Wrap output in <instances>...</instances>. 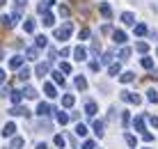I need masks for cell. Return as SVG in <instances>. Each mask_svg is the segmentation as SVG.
I'll list each match as a JSON object with an SVG mask.
<instances>
[{
  "instance_id": "1",
  "label": "cell",
  "mask_w": 158,
  "mask_h": 149,
  "mask_svg": "<svg viewBox=\"0 0 158 149\" xmlns=\"http://www.w3.org/2000/svg\"><path fill=\"white\" fill-rule=\"evenodd\" d=\"M71 32H73V25L71 23H64L62 28H57L53 35H55V39H60V41H67L69 37H71Z\"/></svg>"
},
{
  "instance_id": "2",
  "label": "cell",
  "mask_w": 158,
  "mask_h": 149,
  "mask_svg": "<svg viewBox=\"0 0 158 149\" xmlns=\"http://www.w3.org/2000/svg\"><path fill=\"white\" fill-rule=\"evenodd\" d=\"M122 99H124V101H128V103H135V106L142 101V99L135 94V92H122Z\"/></svg>"
},
{
  "instance_id": "3",
  "label": "cell",
  "mask_w": 158,
  "mask_h": 149,
  "mask_svg": "<svg viewBox=\"0 0 158 149\" xmlns=\"http://www.w3.org/2000/svg\"><path fill=\"white\" fill-rule=\"evenodd\" d=\"M51 113H55V110L48 106V103H39V106H37V115H41V117H46V115H51Z\"/></svg>"
},
{
  "instance_id": "4",
  "label": "cell",
  "mask_w": 158,
  "mask_h": 149,
  "mask_svg": "<svg viewBox=\"0 0 158 149\" xmlns=\"http://www.w3.org/2000/svg\"><path fill=\"white\" fill-rule=\"evenodd\" d=\"M21 67H23V57H21V55H14V57L12 60H9V69H21Z\"/></svg>"
},
{
  "instance_id": "5",
  "label": "cell",
  "mask_w": 158,
  "mask_h": 149,
  "mask_svg": "<svg viewBox=\"0 0 158 149\" xmlns=\"http://www.w3.org/2000/svg\"><path fill=\"white\" fill-rule=\"evenodd\" d=\"M44 92H46L48 99H55V96H57V90H55V85H53V83H46V85H44Z\"/></svg>"
},
{
  "instance_id": "6",
  "label": "cell",
  "mask_w": 158,
  "mask_h": 149,
  "mask_svg": "<svg viewBox=\"0 0 158 149\" xmlns=\"http://www.w3.org/2000/svg\"><path fill=\"white\" fill-rule=\"evenodd\" d=\"M14 133H16V124H14V122L5 124V129H2V135H5V138H12Z\"/></svg>"
},
{
  "instance_id": "7",
  "label": "cell",
  "mask_w": 158,
  "mask_h": 149,
  "mask_svg": "<svg viewBox=\"0 0 158 149\" xmlns=\"http://www.w3.org/2000/svg\"><path fill=\"white\" fill-rule=\"evenodd\" d=\"M85 115H87V117H94V115H96V103L94 101H87L85 103Z\"/></svg>"
},
{
  "instance_id": "8",
  "label": "cell",
  "mask_w": 158,
  "mask_h": 149,
  "mask_svg": "<svg viewBox=\"0 0 158 149\" xmlns=\"http://www.w3.org/2000/svg\"><path fill=\"white\" fill-rule=\"evenodd\" d=\"M112 39H115L117 44H124L128 37H126V32H124V30H115V32H112Z\"/></svg>"
},
{
  "instance_id": "9",
  "label": "cell",
  "mask_w": 158,
  "mask_h": 149,
  "mask_svg": "<svg viewBox=\"0 0 158 149\" xmlns=\"http://www.w3.org/2000/svg\"><path fill=\"white\" fill-rule=\"evenodd\" d=\"M9 115H19V117H28L30 115V110L28 108H23V106H16V108H12V113Z\"/></svg>"
},
{
  "instance_id": "10",
  "label": "cell",
  "mask_w": 158,
  "mask_h": 149,
  "mask_svg": "<svg viewBox=\"0 0 158 149\" xmlns=\"http://www.w3.org/2000/svg\"><path fill=\"white\" fill-rule=\"evenodd\" d=\"M73 55H76V60H78V62H83V60L87 57V51H85L83 46H76V48H73Z\"/></svg>"
},
{
  "instance_id": "11",
  "label": "cell",
  "mask_w": 158,
  "mask_h": 149,
  "mask_svg": "<svg viewBox=\"0 0 158 149\" xmlns=\"http://www.w3.org/2000/svg\"><path fill=\"white\" fill-rule=\"evenodd\" d=\"M73 103H76V96L73 94H64L62 96V106L64 108H73Z\"/></svg>"
},
{
  "instance_id": "12",
  "label": "cell",
  "mask_w": 158,
  "mask_h": 149,
  "mask_svg": "<svg viewBox=\"0 0 158 149\" xmlns=\"http://www.w3.org/2000/svg\"><path fill=\"white\" fill-rule=\"evenodd\" d=\"M122 23H124V25H133V23H135V16L131 14V12H124V14H122Z\"/></svg>"
},
{
  "instance_id": "13",
  "label": "cell",
  "mask_w": 158,
  "mask_h": 149,
  "mask_svg": "<svg viewBox=\"0 0 158 149\" xmlns=\"http://www.w3.org/2000/svg\"><path fill=\"white\" fill-rule=\"evenodd\" d=\"M147 99H149L151 103H158V90L156 87H149V90H147Z\"/></svg>"
},
{
  "instance_id": "14",
  "label": "cell",
  "mask_w": 158,
  "mask_h": 149,
  "mask_svg": "<svg viewBox=\"0 0 158 149\" xmlns=\"http://www.w3.org/2000/svg\"><path fill=\"white\" fill-rule=\"evenodd\" d=\"M35 44H37V48H44V46L48 44V37H46V35H37V37H35Z\"/></svg>"
},
{
  "instance_id": "15",
  "label": "cell",
  "mask_w": 158,
  "mask_h": 149,
  "mask_svg": "<svg viewBox=\"0 0 158 149\" xmlns=\"http://www.w3.org/2000/svg\"><path fill=\"white\" fill-rule=\"evenodd\" d=\"M101 14L106 16V19H112V7H110L108 2H103V5H101Z\"/></svg>"
},
{
  "instance_id": "16",
  "label": "cell",
  "mask_w": 158,
  "mask_h": 149,
  "mask_svg": "<svg viewBox=\"0 0 158 149\" xmlns=\"http://www.w3.org/2000/svg\"><path fill=\"white\" fill-rule=\"evenodd\" d=\"M119 80H122V83H133L135 80V74H133V71H126V74L119 76Z\"/></svg>"
},
{
  "instance_id": "17",
  "label": "cell",
  "mask_w": 158,
  "mask_h": 149,
  "mask_svg": "<svg viewBox=\"0 0 158 149\" xmlns=\"http://www.w3.org/2000/svg\"><path fill=\"white\" fill-rule=\"evenodd\" d=\"M46 28H53V23H55V16L53 14H44V21H41Z\"/></svg>"
},
{
  "instance_id": "18",
  "label": "cell",
  "mask_w": 158,
  "mask_h": 149,
  "mask_svg": "<svg viewBox=\"0 0 158 149\" xmlns=\"http://www.w3.org/2000/svg\"><path fill=\"white\" fill-rule=\"evenodd\" d=\"M48 5H51V0H41L39 7H37V12L39 14H48Z\"/></svg>"
},
{
  "instance_id": "19",
  "label": "cell",
  "mask_w": 158,
  "mask_h": 149,
  "mask_svg": "<svg viewBox=\"0 0 158 149\" xmlns=\"http://www.w3.org/2000/svg\"><path fill=\"white\" fill-rule=\"evenodd\" d=\"M76 87H78V90H85V87H87V80H85V76H76Z\"/></svg>"
},
{
  "instance_id": "20",
  "label": "cell",
  "mask_w": 158,
  "mask_h": 149,
  "mask_svg": "<svg viewBox=\"0 0 158 149\" xmlns=\"http://www.w3.org/2000/svg\"><path fill=\"white\" fill-rule=\"evenodd\" d=\"M140 64H142V69H147V71L154 69V60H151V57H142V62H140Z\"/></svg>"
},
{
  "instance_id": "21",
  "label": "cell",
  "mask_w": 158,
  "mask_h": 149,
  "mask_svg": "<svg viewBox=\"0 0 158 149\" xmlns=\"http://www.w3.org/2000/svg\"><path fill=\"white\" fill-rule=\"evenodd\" d=\"M133 126H135V131H142V133H144V117H135Z\"/></svg>"
},
{
  "instance_id": "22",
  "label": "cell",
  "mask_w": 158,
  "mask_h": 149,
  "mask_svg": "<svg viewBox=\"0 0 158 149\" xmlns=\"http://www.w3.org/2000/svg\"><path fill=\"white\" fill-rule=\"evenodd\" d=\"M23 96H28V99H35L37 96V90H35V87H25V90H23Z\"/></svg>"
},
{
  "instance_id": "23",
  "label": "cell",
  "mask_w": 158,
  "mask_h": 149,
  "mask_svg": "<svg viewBox=\"0 0 158 149\" xmlns=\"http://www.w3.org/2000/svg\"><path fill=\"white\" fill-rule=\"evenodd\" d=\"M57 122H60V124H67V122H69V115L64 113V110H57Z\"/></svg>"
},
{
  "instance_id": "24",
  "label": "cell",
  "mask_w": 158,
  "mask_h": 149,
  "mask_svg": "<svg viewBox=\"0 0 158 149\" xmlns=\"http://www.w3.org/2000/svg\"><path fill=\"white\" fill-rule=\"evenodd\" d=\"M94 133L99 135V138L106 133V131H103V122H101V119H99V122H94Z\"/></svg>"
},
{
  "instance_id": "25",
  "label": "cell",
  "mask_w": 158,
  "mask_h": 149,
  "mask_svg": "<svg viewBox=\"0 0 158 149\" xmlns=\"http://www.w3.org/2000/svg\"><path fill=\"white\" fill-rule=\"evenodd\" d=\"M135 35H138V37H144V35H147V25H144V23L135 25Z\"/></svg>"
},
{
  "instance_id": "26",
  "label": "cell",
  "mask_w": 158,
  "mask_h": 149,
  "mask_svg": "<svg viewBox=\"0 0 158 149\" xmlns=\"http://www.w3.org/2000/svg\"><path fill=\"white\" fill-rule=\"evenodd\" d=\"M46 71H48V64H46V62L37 64V76H46Z\"/></svg>"
},
{
  "instance_id": "27",
  "label": "cell",
  "mask_w": 158,
  "mask_h": 149,
  "mask_svg": "<svg viewBox=\"0 0 158 149\" xmlns=\"http://www.w3.org/2000/svg\"><path fill=\"white\" fill-rule=\"evenodd\" d=\"M53 78H55L57 85H64V76H62V71H53Z\"/></svg>"
},
{
  "instance_id": "28",
  "label": "cell",
  "mask_w": 158,
  "mask_h": 149,
  "mask_svg": "<svg viewBox=\"0 0 158 149\" xmlns=\"http://www.w3.org/2000/svg\"><path fill=\"white\" fill-rule=\"evenodd\" d=\"M23 28H25V32H35V19H28Z\"/></svg>"
},
{
  "instance_id": "29",
  "label": "cell",
  "mask_w": 158,
  "mask_h": 149,
  "mask_svg": "<svg viewBox=\"0 0 158 149\" xmlns=\"http://www.w3.org/2000/svg\"><path fill=\"white\" fill-rule=\"evenodd\" d=\"M128 57H131V48H122V51H119V60L124 62V60H128Z\"/></svg>"
},
{
  "instance_id": "30",
  "label": "cell",
  "mask_w": 158,
  "mask_h": 149,
  "mask_svg": "<svg viewBox=\"0 0 158 149\" xmlns=\"http://www.w3.org/2000/svg\"><path fill=\"white\" fill-rule=\"evenodd\" d=\"M0 23H2V28H12V16H2V19H0Z\"/></svg>"
},
{
  "instance_id": "31",
  "label": "cell",
  "mask_w": 158,
  "mask_h": 149,
  "mask_svg": "<svg viewBox=\"0 0 158 149\" xmlns=\"http://www.w3.org/2000/svg\"><path fill=\"white\" fill-rule=\"evenodd\" d=\"M135 48H138L140 53H147V51H149V44H144V41H138V44H135Z\"/></svg>"
},
{
  "instance_id": "32",
  "label": "cell",
  "mask_w": 158,
  "mask_h": 149,
  "mask_svg": "<svg viewBox=\"0 0 158 149\" xmlns=\"http://www.w3.org/2000/svg\"><path fill=\"white\" fill-rule=\"evenodd\" d=\"M19 78H21V80H28V78H30V71L21 67V69H19Z\"/></svg>"
},
{
  "instance_id": "33",
  "label": "cell",
  "mask_w": 158,
  "mask_h": 149,
  "mask_svg": "<svg viewBox=\"0 0 158 149\" xmlns=\"http://www.w3.org/2000/svg\"><path fill=\"white\" fill-rule=\"evenodd\" d=\"M21 99H23V92H12V101L16 103V106L21 103Z\"/></svg>"
},
{
  "instance_id": "34",
  "label": "cell",
  "mask_w": 158,
  "mask_h": 149,
  "mask_svg": "<svg viewBox=\"0 0 158 149\" xmlns=\"http://www.w3.org/2000/svg\"><path fill=\"white\" fill-rule=\"evenodd\" d=\"M23 147V138H14L12 140V149H21Z\"/></svg>"
},
{
  "instance_id": "35",
  "label": "cell",
  "mask_w": 158,
  "mask_h": 149,
  "mask_svg": "<svg viewBox=\"0 0 158 149\" xmlns=\"http://www.w3.org/2000/svg\"><path fill=\"white\" fill-rule=\"evenodd\" d=\"M76 133H78V135H87V126L85 124H78V126H76Z\"/></svg>"
},
{
  "instance_id": "36",
  "label": "cell",
  "mask_w": 158,
  "mask_h": 149,
  "mask_svg": "<svg viewBox=\"0 0 158 149\" xmlns=\"http://www.w3.org/2000/svg\"><path fill=\"white\" fill-rule=\"evenodd\" d=\"M108 74H110V76H117V74H119V64H110V67H108Z\"/></svg>"
},
{
  "instance_id": "37",
  "label": "cell",
  "mask_w": 158,
  "mask_h": 149,
  "mask_svg": "<svg viewBox=\"0 0 158 149\" xmlns=\"http://www.w3.org/2000/svg\"><path fill=\"white\" fill-rule=\"evenodd\" d=\"M53 142H55V147H60V149L64 147V138L62 135H55V138H53Z\"/></svg>"
},
{
  "instance_id": "38",
  "label": "cell",
  "mask_w": 158,
  "mask_h": 149,
  "mask_svg": "<svg viewBox=\"0 0 158 149\" xmlns=\"http://www.w3.org/2000/svg\"><path fill=\"white\" fill-rule=\"evenodd\" d=\"M37 55H39L37 48H28V60H37Z\"/></svg>"
},
{
  "instance_id": "39",
  "label": "cell",
  "mask_w": 158,
  "mask_h": 149,
  "mask_svg": "<svg viewBox=\"0 0 158 149\" xmlns=\"http://www.w3.org/2000/svg\"><path fill=\"white\" fill-rule=\"evenodd\" d=\"M110 60H112V53H110V51L103 53V57H101V62H103V64H110Z\"/></svg>"
},
{
  "instance_id": "40",
  "label": "cell",
  "mask_w": 158,
  "mask_h": 149,
  "mask_svg": "<svg viewBox=\"0 0 158 149\" xmlns=\"http://www.w3.org/2000/svg\"><path fill=\"white\" fill-rule=\"evenodd\" d=\"M128 122H131V113L126 110V113L122 115V124H124V126H128Z\"/></svg>"
},
{
  "instance_id": "41",
  "label": "cell",
  "mask_w": 158,
  "mask_h": 149,
  "mask_svg": "<svg viewBox=\"0 0 158 149\" xmlns=\"http://www.w3.org/2000/svg\"><path fill=\"white\" fill-rule=\"evenodd\" d=\"M83 149H96V142H94V140H85Z\"/></svg>"
},
{
  "instance_id": "42",
  "label": "cell",
  "mask_w": 158,
  "mask_h": 149,
  "mask_svg": "<svg viewBox=\"0 0 158 149\" xmlns=\"http://www.w3.org/2000/svg\"><path fill=\"white\" fill-rule=\"evenodd\" d=\"M80 39H87V37H89V28H83V30H80Z\"/></svg>"
},
{
  "instance_id": "43",
  "label": "cell",
  "mask_w": 158,
  "mask_h": 149,
  "mask_svg": "<svg viewBox=\"0 0 158 149\" xmlns=\"http://www.w3.org/2000/svg\"><path fill=\"white\" fill-rule=\"evenodd\" d=\"M99 51H101V44H99V41H94V44H92V55H96Z\"/></svg>"
},
{
  "instance_id": "44",
  "label": "cell",
  "mask_w": 158,
  "mask_h": 149,
  "mask_svg": "<svg viewBox=\"0 0 158 149\" xmlns=\"http://www.w3.org/2000/svg\"><path fill=\"white\" fill-rule=\"evenodd\" d=\"M60 69H62V74H69V71H71V64H69V62H64Z\"/></svg>"
},
{
  "instance_id": "45",
  "label": "cell",
  "mask_w": 158,
  "mask_h": 149,
  "mask_svg": "<svg viewBox=\"0 0 158 149\" xmlns=\"http://www.w3.org/2000/svg\"><path fill=\"white\" fill-rule=\"evenodd\" d=\"M126 145L128 147H135V138L133 135H126Z\"/></svg>"
},
{
  "instance_id": "46",
  "label": "cell",
  "mask_w": 158,
  "mask_h": 149,
  "mask_svg": "<svg viewBox=\"0 0 158 149\" xmlns=\"http://www.w3.org/2000/svg\"><path fill=\"white\" fill-rule=\"evenodd\" d=\"M142 140L144 142H154V135H151V133H142Z\"/></svg>"
},
{
  "instance_id": "47",
  "label": "cell",
  "mask_w": 158,
  "mask_h": 149,
  "mask_svg": "<svg viewBox=\"0 0 158 149\" xmlns=\"http://www.w3.org/2000/svg\"><path fill=\"white\" fill-rule=\"evenodd\" d=\"M14 2H16V9H19V12L25 7V0H14Z\"/></svg>"
},
{
  "instance_id": "48",
  "label": "cell",
  "mask_w": 158,
  "mask_h": 149,
  "mask_svg": "<svg viewBox=\"0 0 158 149\" xmlns=\"http://www.w3.org/2000/svg\"><path fill=\"white\" fill-rule=\"evenodd\" d=\"M60 14H62V16H69V7H67V5H62V7H60Z\"/></svg>"
},
{
  "instance_id": "49",
  "label": "cell",
  "mask_w": 158,
  "mask_h": 149,
  "mask_svg": "<svg viewBox=\"0 0 158 149\" xmlns=\"http://www.w3.org/2000/svg\"><path fill=\"white\" fill-rule=\"evenodd\" d=\"M149 124L154 126V129H158V117H149Z\"/></svg>"
},
{
  "instance_id": "50",
  "label": "cell",
  "mask_w": 158,
  "mask_h": 149,
  "mask_svg": "<svg viewBox=\"0 0 158 149\" xmlns=\"http://www.w3.org/2000/svg\"><path fill=\"white\" fill-rule=\"evenodd\" d=\"M89 69L92 71H99V62H89Z\"/></svg>"
},
{
  "instance_id": "51",
  "label": "cell",
  "mask_w": 158,
  "mask_h": 149,
  "mask_svg": "<svg viewBox=\"0 0 158 149\" xmlns=\"http://www.w3.org/2000/svg\"><path fill=\"white\" fill-rule=\"evenodd\" d=\"M0 83H5V71L0 69Z\"/></svg>"
},
{
  "instance_id": "52",
  "label": "cell",
  "mask_w": 158,
  "mask_h": 149,
  "mask_svg": "<svg viewBox=\"0 0 158 149\" xmlns=\"http://www.w3.org/2000/svg\"><path fill=\"white\" fill-rule=\"evenodd\" d=\"M37 149H48V147L44 145V142H39V145H37Z\"/></svg>"
},
{
  "instance_id": "53",
  "label": "cell",
  "mask_w": 158,
  "mask_h": 149,
  "mask_svg": "<svg viewBox=\"0 0 158 149\" xmlns=\"http://www.w3.org/2000/svg\"><path fill=\"white\" fill-rule=\"evenodd\" d=\"M2 55H5V51H2V48H0V60H2Z\"/></svg>"
},
{
  "instance_id": "54",
  "label": "cell",
  "mask_w": 158,
  "mask_h": 149,
  "mask_svg": "<svg viewBox=\"0 0 158 149\" xmlns=\"http://www.w3.org/2000/svg\"><path fill=\"white\" fill-rule=\"evenodd\" d=\"M0 5H5V0H0Z\"/></svg>"
},
{
  "instance_id": "55",
  "label": "cell",
  "mask_w": 158,
  "mask_h": 149,
  "mask_svg": "<svg viewBox=\"0 0 158 149\" xmlns=\"http://www.w3.org/2000/svg\"><path fill=\"white\" fill-rule=\"evenodd\" d=\"M9 149H12V147H9Z\"/></svg>"
}]
</instances>
